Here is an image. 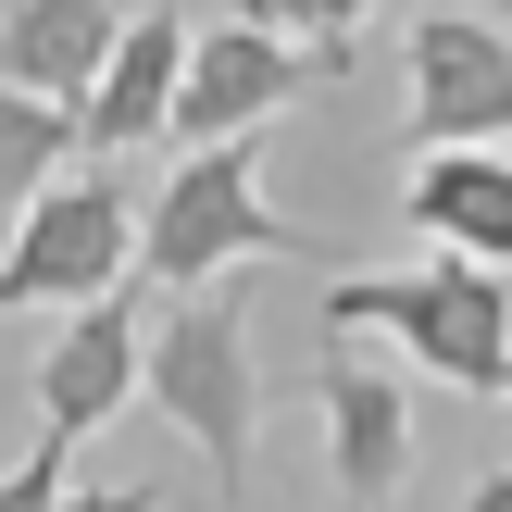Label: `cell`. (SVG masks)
<instances>
[{
	"instance_id": "6da1fadb",
	"label": "cell",
	"mask_w": 512,
	"mask_h": 512,
	"mask_svg": "<svg viewBox=\"0 0 512 512\" xmlns=\"http://www.w3.org/2000/svg\"><path fill=\"white\" fill-rule=\"evenodd\" d=\"M138 388L150 413L175 425V438L200 450V475H213V500L238 512L250 500V450H263V350H250V300L225 288H163L138 325Z\"/></svg>"
},
{
	"instance_id": "7a4b0ae2",
	"label": "cell",
	"mask_w": 512,
	"mask_h": 512,
	"mask_svg": "<svg viewBox=\"0 0 512 512\" xmlns=\"http://www.w3.org/2000/svg\"><path fill=\"white\" fill-rule=\"evenodd\" d=\"M325 338H388L413 375H438L463 400H500L512 388V275L475 263V250L350 275V288H325Z\"/></svg>"
},
{
	"instance_id": "3957f363",
	"label": "cell",
	"mask_w": 512,
	"mask_h": 512,
	"mask_svg": "<svg viewBox=\"0 0 512 512\" xmlns=\"http://www.w3.org/2000/svg\"><path fill=\"white\" fill-rule=\"evenodd\" d=\"M288 250H313V225H288L263 200V150L250 138L175 150V175L138 213V275L150 288H213V275H238V263H288Z\"/></svg>"
},
{
	"instance_id": "277c9868",
	"label": "cell",
	"mask_w": 512,
	"mask_h": 512,
	"mask_svg": "<svg viewBox=\"0 0 512 512\" xmlns=\"http://www.w3.org/2000/svg\"><path fill=\"white\" fill-rule=\"evenodd\" d=\"M125 275H138V213H125L113 163H75V175H50V188L13 213L0 313H75V300L125 288Z\"/></svg>"
},
{
	"instance_id": "5b68a950",
	"label": "cell",
	"mask_w": 512,
	"mask_h": 512,
	"mask_svg": "<svg viewBox=\"0 0 512 512\" xmlns=\"http://www.w3.org/2000/svg\"><path fill=\"white\" fill-rule=\"evenodd\" d=\"M325 50H300V38H263V25H188V75H175V113H163V138L175 150H213V138H250V125H275L300 88H325Z\"/></svg>"
},
{
	"instance_id": "8992f818",
	"label": "cell",
	"mask_w": 512,
	"mask_h": 512,
	"mask_svg": "<svg viewBox=\"0 0 512 512\" xmlns=\"http://www.w3.org/2000/svg\"><path fill=\"white\" fill-rule=\"evenodd\" d=\"M512 138V25L425 13L413 25V150H500Z\"/></svg>"
},
{
	"instance_id": "52a82bcc",
	"label": "cell",
	"mask_w": 512,
	"mask_h": 512,
	"mask_svg": "<svg viewBox=\"0 0 512 512\" xmlns=\"http://www.w3.org/2000/svg\"><path fill=\"white\" fill-rule=\"evenodd\" d=\"M325 400V463H338V500L350 512H400V475H413V388H400V363H375V350H325L313 375Z\"/></svg>"
},
{
	"instance_id": "ba28073f",
	"label": "cell",
	"mask_w": 512,
	"mask_h": 512,
	"mask_svg": "<svg viewBox=\"0 0 512 512\" xmlns=\"http://www.w3.org/2000/svg\"><path fill=\"white\" fill-rule=\"evenodd\" d=\"M138 325H150L138 288H100L63 313V338L38 350V438H100L138 400Z\"/></svg>"
},
{
	"instance_id": "9c48e42d",
	"label": "cell",
	"mask_w": 512,
	"mask_h": 512,
	"mask_svg": "<svg viewBox=\"0 0 512 512\" xmlns=\"http://www.w3.org/2000/svg\"><path fill=\"white\" fill-rule=\"evenodd\" d=\"M175 75H188V25L175 13H125V38L100 50V88L75 100V150H88V163L150 150L163 113H175Z\"/></svg>"
},
{
	"instance_id": "30bf717a",
	"label": "cell",
	"mask_w": 512,
	"mask_h": 512,
	"mask_svg": "<svg viewBox=\"0 0 512 512\" xmlns=\"http://www.w3.org/2000/svg\"><path fill=\"white\" fill-rule=\"evenodd\" d=\"M113 38H125V0H0V88L75 113L100 88V50Z\"/></svg>"
},
{
	"instance_id": "8fae6325",
	"label": "cell",
	"mask_w": 512,
	"mask_h": 512,
	"mask_svg": "<svg viewBox=\"0 0 512 512\" xmlns=\"http://www.w3.org/2000/svg\"><path fill=\"white\" fill-rule=\"evenodd\" d=\"M400 213H413V238L475 250V263L512 275V150H413Z\"/></svg>"
},
{
	"instance_id": "7c38bea8",
	"label": "cell",
	"mask_w": 512,
	"mask_h": 512,
	"mask_svg": "<svg viewBox=\"0 0 512 512\" xmlns=\"http://www.w3.org/2000/svg\"><path fill=\"white\" fill-rule=\"evenodd\" d=\"M63 163H75V113H63V100L0 88V213H25V200H38Z\"/></svg>"
},
{
	"instance_id": "4fadbf2b",
	"label": "cell",
	"mask_w": 512,
	"mask_h": 512,
	"mask_svg": "<svg viewBox=\"0 0 512 512\" xmlns=\"http://www.w3.org/2000/svg\"><path fill=\"white\" fill-rule=\"evenodd\" d=\"M363 13H375V0H238V25H263V38H300V50H325L338 75H350V50H363Z\"/></svg>"
},
{
	"instance_id": "5bb4252c",
	"label": "cell",
	"mask_w": 512,
	"mask_h": 512,
	"mask_svg": "<svg viewBox=\"0 0 512 512\" xmlns=\"http://www.w3.org/2000/svg\"><path fill=\"white\" fill-rule=\"evenodd\" d=\"M63 488H75V438H38L13 475H0V512H50Z\"/></svg>"
},
{
	"instance_id": "9a60e30c",
	"label": "cell",
	"mask_w": 512,
	"mask_h": 512,
	"mask_svg": "<svg viewBox=\"0 0 512 512\" xmlns=\"http://www.w3.org/2000/svg\"><path fill=\"white\" fill-rule=\"evenodd\" d=\"M50 512H163V488H63Z\"/></svg>"
},
{
	"instance_id": "2e32d148",
	"label": "cell",
	"mask_w": 512,
	"mask_h": 512,
	"mask_svg": "<svg viewBox=\"0 0 512 512\" xmlns=\"http://www.w3.org/2000/svg\"><path fill=\"white\" fill-rule=\"evenodd\" d=\"M463 512H512V463H488V475H475V488H463Z\"/></svg>"
},
{
	"instance_id": "e0dca14e",
	"label": "cell",
	"mask_w": 512,
	"mask_h": 512,
	"mask_svg": "<svg viewBox=\"0 0 512 512\" xmlns=\"http://www.w3.org/2000/svg\"><path fill=\"white\" fill-rule=\"evenodd\" d=\"M425 13H488V0H425Z\"/></svg>"
},
{
	"instance_id": "ac0fdd59",
	"label": "cell",
	"mask_w": 512,
	"mask_h": 512,
	"mask_svg": "<svg viewBox=\"0 0 512 512\" xmlns=\"http://www.w3.org/2000/svg\"><path fill=\"white\" fill-rule=\"evenodd\" d=\"M500 400H512V388H500Z\"/></svg>"
}]
</instances>
